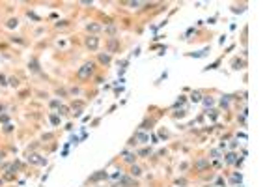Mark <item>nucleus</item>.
<instances>
[{
  "label": "nucleus",
  "mask_w": 280,
  "mask_h": 187,
  "mask_svg": "<svg viewBox=\"0 0 280 187\" xmlns=\"http://www.w3.org/2000/svg\"><path fill=\"white\" fill-rule=\"evenodd\" d=\"M191 99H192V101H194V103H198V101H202V94H200V92H192V95H191Z\"/></svg>",
  "instance_id": "obj_11"
},
{
  "label": "nucleus",
  "mask_w": 280,
  "mask_h": 187,
  "mask_svg": "<svg viewBox=\"0 0 280 187\" xmlns=\"http://www.w3.org/2000/svg\"><path fill=\"white\" fill-rule=\"evenodd\" d=\"M50 122H52V124H58V122H60V120H58L56 116H50Z\"/></svg>",
  "instance_id": "obj_23"
},
{
  "label": "nucleus",
  "mask_w": 280,
  "mask_h": 187,
  "mask_svg": "<svg viewBox=\"0 0 280 187\" xmlns=\"http://www.w3.org/2000/svg\"><path fill=\"white\" fill-rule=\"evenodd\" d=\"M120 185H121V187H133V185H135V180H131V178L123 176V178L120 180Z\"/></svg>",
  "instance_id": "obj_5"
},
{
  "label": "nucleus",
  "mask_w": 280,
  "mask_h": 187,
  "mask_svg": "<svg viewBox=\"0 0 280 187\" xmlns=\"http://www.w3.org/2000/svg\"><path fill=\"white\" fill-rule=\"evenodd\" d=\"M135 140H140V142L146 144V142H149V137L146 133H142V131H136V133H135Z\"/></svg>",
  "instance_id": "obj_4"
},
{
  "label": "nucleus",
  "mask_w": 280,
  "mask_h": 187,
  "mask_svg": "<svg viewBox=\"0 0 280 187\" xmlns=\"http://www.w3.org/2000/svg\"><path fill=\"white\" fill-rule=\"evenodd\" d=\"M28 161L30 163H34V165H45V159H43V157H39L37 155V153H32V155H28Z\"/></svg>",
  "instance_id": "obj_3"
},
{
  "label": "nucleus",
  "mask_w": 280,
  "mask_h": 187,
  "mask_svg": "<svg viewBox=\"0 0 280 187\" xmlns=\"http://www.w3.org/2000/svg\"><path fill=\"white\" fill-rule=\"evenodd\" d=\"M86 28H88V32H99V30H101V25H95V23H92V25H88Z\"/></svg>",
  "instance_id": "obj_8"
},
{
  "label": "nucleus",
  "mask_w": 280,
  "mask_h": 187,
  "mask_svg": "<svg viewBox=\"0 0 280 187\" xmlns=\"http://www.w3.org/2000/svg\"><path fill=\"white\" fill-rule=\"evenodd\" d=\"M50 107H60V101H58V99H52V101H50Z\"/></svg>",
  "instance_id": "obj_19"
},
{
  "label": "nucleus",
  "mask_w": 280,
  "mask_h": 187,
  "mask_svg": "<svg viewBox=\"0 0 280 187\" xmlns=\"http://www.w3.org/2000/svg\"><path fill=\"white\" fill-rule=\"evenodd\" d=\"M7 26H10V28H13V26H17V19H11V21L7 23Z\"/></svg>",
  "instance_id": "obj_18"
},
{
  "label": "nucleus",
  "mask_w": 280,
  "mask_h": 187,
  "mask_svg": "<svg viewBox=\"0 0 280 187\" xmlns=\"http://www.w3.org/2000/svg\"><path fill=\"white\" fill-rule=\"evenodd\" d=\"M207 165H209V161H206V159H202V161H198V163H196V166H198V170H204V169H206Z\"/></svg>",
  "instance_id": "obj_10"
},
{
  "label": "nucleus",
  "mask_w": 280,
  "mask_h": 187,
  "mask_svg": "<svg viewBox=\"0 0 280 187\" xmlns=\"http://www.w3.org/2000/svg\"><path fill=\"white\" fill-rule=\"evenodd\" d=\"M127 6H131V8H136V6H140V2H127Z\"/></svg>",
  "instance_id": "obj_20"
},
{
  "label": "nucleus",
  "mask_w": 280,
  "mask_h": 187,
  "mask_svg": "<svg viewBox=\"0 0 280 187\" xmlns=\"http://www.w3.org/2000/svg\"><path fill=\"white\" fill-rule=\"evenodd\" d=\"M125 161H127V163H131V165H135V159H136V155H135V153H125Z\"/></svg>",
  "instance_id": "obj_9"
},
{
  "label": "nucleus",
  "mask_w": 280,
  "mask_h": 187,
  "mask_svg": "<svg viewBox=\"0 0 280 187\" xmlns=\"http://www.w3.org/2000/svg\"><path fill=\"white\" fill-rule=\"evenodd\" d=\"M93 73V64L92 62H88V64H84V66L80 67V69L77 71V75H78V79H88L90 75Z\"/></svg>",
  "instance_id": "obj_1"
},
{
  "label": "nucleus",
  "mask_w": 280,
  "mask_h": 187,
  "mask_svg": "<svg viewBox=\"0 0 280 187\" xmlns=\"http://www.w3.org/2000/svg\"><path fill=\"white\" fill-rule=\"evenodd\" d=\"M86 47L92 51H95L97 47H99V38H95V36H90V38H86Z\"/></svg>",
  "instance_id": "obj_2"
},
{
  "label": "nucleus",
  "mask_w": 280,
  "mask_h": 187,
  "mask_svg": "<svg viewBox=\"0 0 280 187\" xmlns=\"http://www.w3.org/2000/svg\"><path fill=\"white\" fill-rule=\"evenodd\" d=\"M10 82H11L13 86H17V84H19V81H17V79H10Z\"/></svg>",
  "instance_id": "obj_21"
},
{
  "label": "nucleus",
  "mask_w": 280,
  "mask_h": 187,
  "mask_svg": "<svg viewBox=\"0 0 280 187\" xmlns=\"http://www.w3.org/2000/svg\"><path fill=\"white\" fill-rule=\"evenodd\" d=\"M30 67H32V71H39V66H37V62H35V60L30 62Z\"/></svg>",
  "instance_id": "obj_16"
},
{
  "label": "nucleus",
  "mask_w": 280,
  "mask_h": 187,
  "mask_svg": "<svg viewBox=\"0 0 280 187\" xmlns=\"http://www.w3.org/2000/svg\"><path fill=\"white\" fill-rule=\"evenodd\" d=\"M58 112L62 114V116H64V114H67V107H64V105H60L58 107Z\"/></svg>",
  "instance_id": "obj_15"
},
{
  "label": "nucleus",
  "mask_w": 280,
  "mask_h": 187,
  "mask_svg": "<svg viewBox=\"0 0 280 187\" xmlns=\"http://www.w3.org/2000/svg\"><path fill=\"white\" fill-rule=\"evenodd\" d=\"M99 62H101V64H110V54H108V53L99 54Z\"/></svg>",
  "instance_id": "obj_7"
},
{
  "label": "nucleus",
  "mask_w": 280,
  "mask_h": 187,
  "mask_svg": "<svg viewBox=\"0 0 280 187\" xmlns=\"http://www.w3.org/2000/svg\"><path fill=\"white\" fill-rule=\"evenodd\" d=\"M241 66H243V62H241V60H234V69H239Z\"/></svg>",
  "instance_id": "obj_17"
},
{
  "label": "nucleus",
  "mask_w": 280,
  "mask_h": 187,
  "mask_svg": "<svg viewBox=\"0 0 280 187\" xmlns=\"http://www.w3.org/2000/svg\"><path fill=\"white\" fill-rule=\"evenodd\" d=\"M226 161L228 163H235V153H228V155H226Z\"/></svg>",
  "instance_id": "obj_14"
},
{
  "label": "nucleus",
  "mask_w": 280,
  "mask_h": 187,
  "mask_svg": "<svg viewBox=\"0 0 280 187\" xmlns=\"http://www.w3.org/2000/svg\"><path fill=\"white\" fill-rule=\"evenodd\" d=\"M103 178H106L105 172H97V174H93V176L90 178V182H99V180H103Z\"/></svg>",
  "instance_id": "obj_6"
},
{
  "label": "nucleus",
  "mask_w": 280,
  "mask_h": 187,
  "mask_svg": "<svg viewBox=\"0 0 280 187\" xmlns=\"http://www.w3.org/2000/svg\"><path fill=\"white\" fill-rule=\"evenodd\" d=\"M148 153H149V150H148V148H144V150L140 152V155H148Z\"/></svg>",
  "instance_id": "obj_22"
},
{
  "label": "nucleus",
  "mask_w": 280,
  "mask_h": 187,
  "mask_svg": "<svg viewBox=\"0 0 280 187\" xmlns=\"http://www.w3.org/2000/svg\"><path fill=\"white\" fill-rule=\"evenodd\" d=\"M202 103H204V107H211L213 105V99L211 97H206V99H202Z\"/></svg>",
  "instance_id": "obj_13"
},
{
  "label": "nucleus",
  "mask_w": 280,
  "mask_h": 187,
  "mask_svg": "<svg viewBox=\"0 0 280 187\" xmlns=\"http://www.w3.org/2000/svg\"><path fill=\"white\" fill-rule=\"evenodd\" d=\"M131 174H133V176H140V174H142V170H140V166H136V165H133V169H131Z\"/></svg>",
  "instance_id": "obj_12"
}]
</instances>
